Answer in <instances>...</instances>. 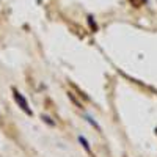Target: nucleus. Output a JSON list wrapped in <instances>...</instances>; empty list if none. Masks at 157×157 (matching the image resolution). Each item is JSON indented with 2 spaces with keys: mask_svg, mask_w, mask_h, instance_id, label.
Listing matches in <instances>:
<instances>
[{
  "mask_svg": "<svg viewBox=\"0 0 157 157\" xmlns=\"http://www.w3.org/2000/svg\"><path fill=\"white\" fill-rule=\"evenodd\" d=\"M13 93H14V99H16V102H17V105L27 113V115H33V112L30 110V107H29V102H27V99H25L17 90H13Z\"/></svg>",
  "mask_w": 157,
  "mask_h": 157,
  "instance_id": "1",
  "label": "nucleus"
},
{
  "mask_svg": "<svg viewBox=\"0 0 157 157\" xmlns=\"http://www.w3.org/2000/svg\"><path fill=\"white\" fill-rule=\"evenodd\" d=\"M78 141H80V143H82V145L85 146V149H86L88 152H91V149H90V146H88V141H86V140H85L83 137H78Z\"/></svg>",
  "mask_w": 157,
  "mask_h": 157,
  "instance_id": "2",
  "label": "nucleus"
},
{
  "mask_svg": "<svg viewBox=\"0 0 157 157\" xmlns=\"http://www.w3.org/2000/svg\"><path fill=\"white\" fill-rule=\"evenodd\" d=\"M43 120H44V121H47L50 126H55V123H54V121H50V118H47V116H43Z\"/></svg>",
  "mask_w": 157,
  "mask_h": 157,
  "instance_id": "3",
  "label": "nucleus"
}]
</instances>
